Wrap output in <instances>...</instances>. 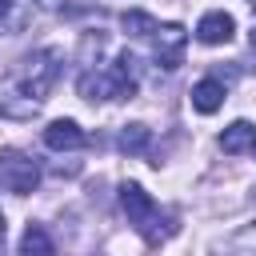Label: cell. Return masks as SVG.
<instances>
[{
	"instance_id": "obj_2",
	"label": "cell",
	"mask_w": 256,
	"mask_h": 256,
	"mask_svg": "<svg viewBox=\"0 0 256 256\" xmlns=\"http://www.w3.org/2000/svg\"><path fill=\"white\" fill-rule=\"evenodd\" d=\"M0 184L16 196H28L36 184H40V168L32 156H24L20 148H4L0 152Z\"/></svg>"
},
{
	"instance_id": "obj_16",
	"label": "cell",
	"mask_w": 256,
	"mask_h": 256,
	"mask_svg": "<svg viewBox=\"0 0 256 256\" xmlns=\"http://www.w3.org/2000/svg\"><path fill=\"white\" fill-rule=\"evenodd\" d=\"M252 52H256V32H252Z\"/></svg>"
},
{
	"instance_id": "obj_5",
	"label": "cell",
	"mask_w": 256,
	"mask_h": 256,
	"mask_svg": "<svg viewBox=\"0 0 256 256\" xmlns=\"http://www.w3.org/2000/svg\"><path fill=\"white\" fill-rule=\"evenodd\" d=\"M136 72H140V60H136L132 52H120V56L104 68L108 88H112V100H128V96H136Z\"/></svg>"
},
{
	"instance_id": "obj_14",
	"label": "cell",
	"mask_w": 256,
	"mask_h": 256,
	"mask_svg": "<svg viewBox=\"0 0 256 256\" xmlns=\"http://www.w3.org/2000/svg\"><path fill=\"white\" fill-rule=\"evenodd\" d=\"M12 8H16V0H0V24L12 16Z\"/></svg>"
},
{
	"instance_id": "obj_9",
	"label": "cell",
	"mask_w": 256,
	"mask_h": 256,
	"mask_svg": "<svg viewBox=\"0 0 256 256\" xmlns=\"http://www.w3.org/2000/svg\"><path fill=\"white\" fill-rule=\"evenodd\" d=\"M220 104H224V84H220L216 76H204V80L192 84V108H196L200 116H212Z\"/></svg>"
},
{
	"instance_id": "obj_10",
	"label": "cell",
	"mask_w": 256,
	"mask_h": 256,
	"mask_svg": "<svg viewBox=\"0 0 256 256\" xmlns=\"http://www.w3.org/2000/svg\"><path fill=\"white\" fill-rule=\"evenodd\" d=\"M16 256H56V244H52L48 228H44V224H28L24 236H20Z\"/></svg>"
},
{
	"instance_id": "obj_8",
	"label": "cell",
	"mask_w": 256,
	"mask_h": 256,
	"mask_svg": "<svg viewBox=\"0 0 256 256\" xmlns=\"http://www.w3.org/2000/svg\"><path fill=\"white\" fill-rule=\"evenodd\" d=\"M220 148H224L228 156H240V152L256 148V124H252V120H232V124L220 132Z\"/></svg>"
},
{
	"instance_id": "obj_7",
	"label": "cell",
	"mask_w": 256,
	"mask_h": 256,
	"mask_svg": "<svg viewBox=\"0 0 256 256\" xmlns=\"http://www.w3.org/2000/svg\"><path fill=\"white\" fill-rule=\"evenodd\" d=\"M44 144H48L52 152H72V148L84 144V132H80L76 120H52V124L44 128Z\"/></svg>"
},
{
	"instance_id": "obj_17",
	"label": "cell",
	"mask_w": 256,
	"mask_h": 256,
	"mask_svg": "<svg viewBox=\"0 0 256 256\" xmlns=\"http://www.w3.org/2000/svg\"><path fill=\"white\" fill-rule=\"evenodd\" d=\"M252 152H256V148H252Z\"/></svg>"
},
{
	"instance_id": "obj_13",
	"label": "cell",
	"mask_w": 256,
	"mask_h": 256,
	"mask_svg": "<svg viewBox=\"0 0 256 256\" xmlns=\"http://www.w3.org/2000/svg\"><path fill=\"white\" fill-rule=\"evenodd\" d=\"M248 236H252V240H256V232H248ZM232 256H256V244H252V248H244V244H240V240H236V252H232Z\"/></svg>"
},
{
	"instance_id": "obj_1",
	"label": "cell",
	"mask_w": 256,
	"mask_h": 256,
	"mask_svg": "<svg viewBox=\"0 0 256 256\" xmlns=\"http://www.w3.org/2000/svg\"><path fill=\"white\" fill-rule=\"evenodd\" d=\"M56 76H60V52L56 48H40V52H32V56H24L16 64V72H12V80H8L4 92L20 96L28 104H44L48 92H52V84H56Z\"/></svg>"
},
{
	"instance_id": "obj_11",
	"label": "cell",
	"mask_w": 256,
	"mask_h": 256,
	"mask_svg": "<svg viewBox=\"0 0 256 256\" xmlns=\"http://www.w3.org/2000/svg\"><path fill=\"white\" fill-rule=\"evenodd\" d=\"M148 144H152V132L144 124H124L120 128V152L140 156V152H148Z\"/></svg>"
},
{
	"instance_id": "obj_15",
	"label": "cell",
	"mask_w": 256,
	"mask_h": 256,
	"mask_svg": "<svg viewBox=\"0 0 256 256\" xmlns=\"http://www.w3.org/2000/svg\"><path fill=\"white\" fill-rule=\"evenodd\" d=\"M4 232H8V228H4V212H0V248H4Z\"/></svg>"
},
{
	"instance_id": "obj_6",
	"label": "cell",
	"mask_w": 256,
	"mask_h": 256,
	"mask_svg": "<svg viewBox=\"0 0 256 256\" xmlns=\"http://www.w3.org/2000/svg\"><path fill=\"white\" fill-rule=\"evenodd\" d=\"M236 36V20L228 12H204L196 24V40L200 44H228Z\"/></svg>"
},
{
	"instance_id": "obj_12",
	"label": "cell",
	"mask_w": 256,
	"mask_h": 256,
	"mask_svg": "<svg viewBox=\"0 0 256 256\" xmlns=\"http://www.w3.org/2000/svg\"><path fill=\"white\" fill-rule=\"evenodd\" d=\"M120 28L128 32V36H156V20L148 16V12H140V8H128L124 16H120Z\"/></svg>"
},
{
	"instance_id": "obj_3",
	"label": "cell",
	"mask_w": 256,
	"mask_h": 256,
	"mask_svg": "<svg viewBox=\"0 0 256 256\" xmlns=\"http://www.w3.org/2000/svg\"><path fill=\"white\" fill-rule=\"evenodd\" d=\"M120 208H124V216H128V224H136V228H144L148 232V224L156 220V200L140 188V184H120Z\"/></svg>"
},
{
	"instance_id": "obj_4",
	"label": "cell",
	"mask_w": 256,
	"mask_h": 256,
	"mask_svg": "<svg viewBox=\"0 0 256 256\" xmlns=\"http://www.w3.org/2000/svg\"><path fill=\"white\" fill-rule=\"evenodd\" d=\"M152 44H156V64H160V68H180L188 32H184L180 24H160L156 36H152Z\"/></svg>"
}]
</instances>
